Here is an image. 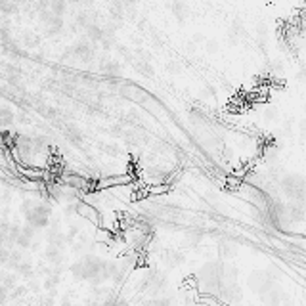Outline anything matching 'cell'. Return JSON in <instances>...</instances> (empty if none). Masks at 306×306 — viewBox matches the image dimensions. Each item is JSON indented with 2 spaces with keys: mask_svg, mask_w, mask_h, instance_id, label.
<instances>
[{
  "mask_svg": "<svg viewBox=\"0 0 306 306\" xmlns=\"http://www.w3.org/2000/svg\"><path fill=\"white\" fill-rule=\"evenodd\" d=\"M50 218V210L44 205H37V207L29 208L27 210V222L33 226V228H42L48 224Z\"/></svg>",
  "mask_w": 306,
  "mask_h": 306,
  "instance_id": "6da1fadb",
  "label": "cell"
},
{
  "mask_svg": "<svg viewBox=\"0 0 306 306\" xmlns=\"http://www.w3.org/2000/svg\"><path fill=\"white\" fill-rule=\"evenodd\" d=\"M42 21L46 23V29H48V33H52V35L60 33L61 29H63V17H61V15H54V13H48V15H46Z\"/></svg>",
  "mask_w": 306,
  "mask_h": 306,
  "instance_id": "7a4b0ae2",
  "label": "cell"
},
{
  "mask_svg": "<svg viewBox=\"0 0 306 306\" xmlns=\"http://www.w3.org/2000/svg\"><path fill=\"white\" fill-rule=\"evenodd\" d=\"M73 56L81 61H90L94 58V50L90 48L86 42H79V44L73 48Z\"/></svg>",
  "mask_w": 306,
  "mask_h": 306,
  "instance_id": "3957f363",
  "label": "cell"
},
{
  "mask_svg": "<svg viewBox=\"0 0 306 306\" xmlns=\"http://www.w3.org/2000/svg\"><path fill=\"white\" fill-rule=\"evenodd\" d=\"M103 73L109 75V77H117V75L121 73V65L117 63V61H107V63H103Z\"/></svg>",
  "mask_w": 306,
  "mask_h": 306,
  "instance_id": "277c9868",
  "label": "cell"
},
{
  "mask_svg": "<svg viewBox=\"0 0 306 306\" xmlns=\"http://www.w3.org/2000/svg\"><path fill=\"white\" fill-rule=\"evenodd\" d=\"M19 10V6L13 0H0V12L2 13H15Z\"/></svg>",
  "mask_w": 306,
  "mask_h": 306,
  "instance_id": "5b68a950",
  "label": "cell"
},
{
  "mask_svg": "<svg viewBox=\"0 0 306 306\" xmlns=\"http://www.w3.org/2000/svg\"><path fill=\"white\" fill-rule=\"evenodd\" d=\"M67 138H69L73 144H81L85 136H83V132H81L77 126H69V128H67Z\"/></svg>",
  "mask_w": 306,
  "mask_h": 306,
  "instance_id": "8992f818",
  "label": "cell"
},
{
  "mask_svg": "<svg viewBox=\"0 0 306 306\" xmlns=\"http://www.w3.org/2000/svg\"><path fill=\"white\" fill-rule=\"evenodd\" d=\"M136 69H140V73H144V75H151V65L149 63H136Z\"/></svg>",
  "mask_w": 306,
  "mask_h": 306,
  "instance_id": "52a82bcc",
  "label": "cell"
}]
</instances>
